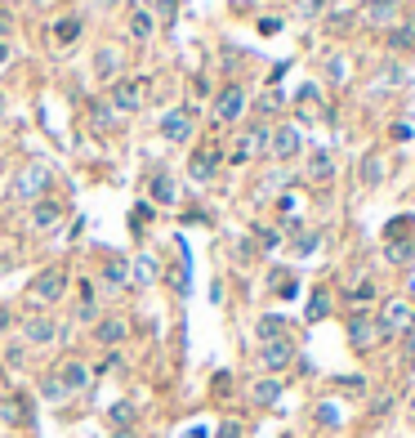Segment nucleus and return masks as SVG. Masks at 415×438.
I'll use <instances>...</instances> for the list:
<instances>
[{
	"label": "nucleus",
	"mask_w": 415,
	"mask_h": 438,
	"mask_svg": "<svg viewBox=\"0 0 415 438\" xmlns=\"http://www.w3.org/2000/svg\"><path fill=\"white\" fill-rule=\"evenodd\" d=\"M241 112H246V90H241V85H224L219 99H215V121L219 126H233Z\"/></svg>",
	"instance_id": "obj_5"
},
{
	"label": "nucleus",
	"mask_w": 415,
	"mask_h": 438,
	"mask_svg": "<svg viewBox=\"0 0 415 438\" xmlns=\"http://www.w3.org/2000/svg\"><path fill=\"white\" fill-rule=\"evenodd\" d=\"M348 340L358 349H371V345H380V326H375L371 313H353V322H348Z\"/></svg>",
	"instance_id": "obj_12"
},
{
	"label": "nucleus",
	"mask_w": 415,
	"mask_h": 438,
	"mask_svg": "<svg viewBox=\"0 0 415 438\" xmlns=\"http://www.w3.org/2000/svg\"><path fill=\"white\" fill-rule=\"evenodd\" d=\"M259 246H264V251L277 246V233H273V228H259Z\"/></svg>",
	"instance_id": "obj_38"
},
{
	"label": "nucleus",
	"mask_w": 415,
	"mask_h": 438,
	"mask_svg": "<svg viewBox=\"0 0 415 438\" xmlns=\"http://www.w3.org/2000/svg\"><path fill=\"white\" fill-rule=\"evenodd\" d=\"M353 300H375V282H358V286H353Z\"/></svg>",
	"instance_id": "obj_36"
},
{
	"label": "nucleus",
	"mask_w": 415,
	"mask_h": 438,
	"mask_svg": "<svg viewBox=\"0 0 415 438\" xmlns=\"http://www.w3.org/2000/svg\"><path fill=\"white\" fill-rule=\"evenodd\" d=\"M375 326H380V340H388V336H411L415 331V309L407 300H388L384 309H380V318H375Z\"/></svg>",
	"instance_id": "obj_1"
},
{
	"label": "nucleus",
	"mask_w": 415,
	"mask_h": 438,
	"mask_svg": "<svg viewBox=\"0 0 415 438\" xmlns=\"http://www.w3.org/2000/svg\"><path fill=\"white\" fill-rule=\"evenodd\" d=\"M54 376H58V380H63L67 398H72V394H85V389H90V380H94V371L85 367L81 358H67V362H63V367H58Z\"/></svg>",
	"instance_id": "obj_10"
},
{
	"label": "nucleus",
	"mask_w": 415,
	"mask_h": 438,
	"mask_svg": "<svg viewBox=\"0 0 415 438\" xmlns=\"http://www.w3.org/2000/svg\"><path fill=\"white\" fill-rule=\"evenodd\" d=\"M397 14H402V0H362V18L371 27H397Z\"/></svg>",
	"instance_id": "obj_7"
},
{
	"label": "nucleus",
	"mask_w": 415,
	"mask_h": 438,
	"mask_svg": "<svg viewBox=\"0 0 415 438\" xmlns=\"http://www.w3.org/2000/svg\"><path fill=\"white\" fill-rule=\"evenodd\" d=\"M148 197H152L156 206H175V201H179V192H175V179H170L165 170H156V175H152V184H148Z\"/></svg>",
	"instance_id": "obj_17"
},
{
	"label": "nucleus",
	"mask_w": 415,
	"mask_h": 438,
	"mask_svg": "<svg viewBox=\"0 0 415 438\" xmlns=\"http://www.w3.org/2000/svg\"><path fill=\"white\" fill-rule=\"evenodd\" d=\"M134 277H139V282H152V260H139V264H134Z\"/></svg>",
	"instance_id": "obj_37"
},
{
	"label": "nucleus",
	"mask_w": 415,
	"mask_h": 438,
	"mask_svg": "<svg viewBox=\"0 0 415 438\" xmlns=\"http://www.w3.org/2000/svg\"><path fill=\"white\" fill-rule=\"evenodd\" d=\"M219 438H237V425H224V430H219Z\"/></svg>",
	"instance_id": "obj_43"
},
{
	"label": "nucleus",
	"mask_w": 415,
	"mask_h": 438,
	"mask_svg": "<svg viewBox=\"0 0 415 438\" xmlns=\"http://www.w3.org/2000/svg\"><path fill=\"white\" fill-rule=\"evenodd\" d=\"M152 32H156L152 9H148V5H134V14H130V36H134V41H148Z\"/></svg>",
	"instance_id": "obj_18"
},
{
	"label": "nucleus",
	"mask_w": 415,
	"mask_h": 438,
	"mask_svg": "<svg viewBox=\"0 0 415 438\" xmlns=\"http://www.w3.org/2000/svg\"><path fill=\"white\" fill-rule=\"evenodd\" d=\"M384 260H388V264H411V260H415V241H411V237H388Z\"/></svg>",
	"instance_id": "obj_22"
},
{
	"label": "nucleus",
	"mask_w": 415,
	"mask_h": 438,
	"mask_svg": "<svg viewBox=\"0 0 415 438\" xmlns=\"http://www.w3.org/2000/svg\"><path fill=\"white\" fill-rule=\"evenodd\" d=\"M139 5H152V0H139Z\"/></svg>",
	"instance_id": "obj_49"
},
{
	"label": "nucleus",
	"mask_w": 415,
	"mask_h": 438,
	"mask_svg": "<svg viewBox=\"0 0 415 438\" xmlns=\"http://www.w3.org/2000/svg\"><path fill=\"white\" fill-rule=\"evenodd\" d=\"M277 296H282V300H295L299 296V282H295V277H277Z\"/></svg>",
	"instance_id": "obj_31"
},
{
	"label": "nucleus",
	"mask_w": 415,
	"mask_h": 438,
	"mask_svg": "<svg viewBox=\"0 0 415 438\" xmlns=\"http://www.w3.org/2000/svg\"><path fill=\"white\" fill-rule=\"evenodd\" d=\"M58 224H63V206L50 201V197H36V206H32V228H36V233H50V228H58Z\"/></svg>",
	"instance_id": "obj_11"
},
{
	"label": "nucleus",
	"mask_w": 415,
	"mask_h": 438,
	"mask_svg": "<svg viewBox=\"0 0 415 438\" xmlns=\"http://www.w3.org/2000/svg\"><path fill=\"white\" fill-rule=\"evenodd\" d=\"M125 277H130V264L121 260V255H107V264H103V282H107V286H125Z\"/></svg>",
	"instance_id": "obj_23"
},
{
	"label": "nucleus",
	"mask_w": 415,
	"mask_h": 438,
	"mask_svg": "<svg viewBox=\"0 0 415 438\" xmlns=\"http://www.w3.org/2000/svg\"><path fill=\"white\" fill-rule=\"evenodd\" d=\"M54 36H58V41H63V45H72V41H76V36H81V18H76V14L58 18V22H54Z\"/></svg>",
	"instance_id": "obj_27"
},
{
	"label": "nucleus",
	"mask_w": 415,
	"mask_h": 438,
	"mask_svg": "<svg viewBox=\"0 0 415 438\" xmlns=\"http://www.w3.org/2000/svg\"><path fill=\"white\" fill-rule=\"evenodd\" d=\"M254 336H259L264 345H268V340H282V336H290V322L282 318V313H268V318H259V326H254Z\"/></svg>",
	"instance_id": "obj_19"
},
{
	"label": "nucleus",
	"mask_w": 415,
	"mask_h": 438,
	"mask_svg": "<svg viewBox=\"0 0 415 438\" xmlns=\"http://www.w3.org/2000/svg\"><path fill=\"white\" fill-rule=\"evenodd\" d=\"M45 188V170L41 166H27L18 175V184H14V197H32V192H41Z\"/></svg>",
	"instance_id": "obj_21"
},
{
	"label": "nucleus",
	"mask_w": 415,
	"mask_h": 438,
	"mask_svg": "<svg viewBox=\"0 0 415 438\" xmlns=\"http://www.w3.org/2000/svg\"><path fill=\"white\" fill-rule=\"evenodd\" d=\"M268 139H273V130H268V126H250V130H246V139H241V143H237V152H233V161L241 166V161H246V157H254V152H264V148H268Z\"/></svg>",
	"instance_id": "obj_14"
},
{
	"label": "nucleus",
	"mask_w": 415,
	"mask_h": 438,
	"mask_svg": "<svg viewBox=\"0 0 415 438\" xmlns=\"http://www.w3.org/2000/svg\"><path fill=\"white\" fill-rule=\"evenodd\" d=\"M322 5H326V0H299V9H304V14H317Z\"/></svg>",
	"instance_id": "obj_41"
},
{
	"label": "nucleus",
	"mask_w": 415,
	"mask_h": 438,
	"mask_svg": "<svg viewBox=\"0 0 415 438\" xmlns=\"http://www.w3.org/2000/svg\"><path fill=\"white\" fill-rule=\"evenodd\" d=\"M94 72H99V77H116V72H121V54L103 45V50L94 54Z\"/></svg>",
	"instance_id": "obj_26"
},
{
	"label": "nucleus",
	"mask_w": 415,
	"mask_h": 438,
	"mask_svg": "<svg viewBox=\"0 0 415 438\" xmlns=\"http://www.w3.org/2000/svg\"><path fill=\"white\" fill-rule=\"evenodd\" d=\"M9 5H27V0H9Z\"/></svg>",
	"instance_id": "obj_47"
},
{
	"label": "nucleus",
	"mask_w": 415,
	"mask_h": 438,
	"mask_svg": "<svg viewBox=\"0 0 415 438\" xmlns=\"http://www.w3.org/2000/svg\"><path fill=\"white\" fill-rule=\"evenodd\" d=\"M0 112H5V99H0Z\"/></svg>",
	"instance_id": "obj_48"
},
{
	"label": "nucleus",
	"mask_w": 415,
	"mask_h": 438,
	"mask_svg": "<svg viewBox=\"0 0 415 438\" xmlns=\"http://www.w3.org/2000/svg\"><path fill=\"white\" fill-rule=\"evenodd\" d=\"M0 416H5L9 425H22V411H18V403H14V398H9V403L0 407Z\"/></svg>",
	"instance_id": "obj_35"
},
{
	"label": "nucleus",
	"mask_w": 415,
	"mask_h": 438,
	"mask_svg": "<svg viewBox=\"0 0 415 438\" xmlns=\"http://www.w3.org/2000/svg\"><path fill=\"white\" fill-rule=\"evenodd\" d=\"M161 139H170V143H188L192 139V112L188 107H170V112L161 117Z\"/></svg>",
	"instance_id": "obj_8"
},
{
	"label": "nucleus",
	"mask_w": 415,
	"mask_h": 438,
	"mask_svg": "<svg viewBox=\"0 0 415 438\" xmlns=\"http://www.w3.org/2000/svg\"><path fill=\"white\" fill-rule=\"evenodd\" d=\"M148 99V81H112V112H143Z\"/></svg>",
	"instance_id": "obj_3"
},
{
	"label": "nucleus",
	"mask_w": 415,
	"mask_h": 438,
	"mask_svg": "<svg viewBox=\"0 0 415 438\" xmlns=\"http://www.w3.org/2000/svg\"><path fill=\"white\" fill-rule=\"evenodd\" d=\"M295 112H299V117H322V112H326V107L317 103V85H304V94L295 99Z\"/></svg>",
	"instance_id": "obj_25"
},
{
	"label": "nucleus",
	"mask_w": 415,
	"mask_h": 438,
	"mask_svg": "<svg viewBox=\"0 0 415 438\" xmlns=\"http://www.w3.org/2000/svg\"><path fill=\"white\" fill-rule=\"evenodd\" d=\"M9 27H14V18H9L5 9H0V41H5V36H9Z\"/></svg>",
	"instance_id": "obj_40"
},
{
	"label": "nucleus",
	"mask_w": 415,
	"mask_h": 438,
	"mask_svg": "<svg viewBox=\"0 0 415 438\" xmlns=\"http://www.w3.org/2000/svg\"><path fill=\"white\" fill-rule=\"evenodd\" d=\"M22 340H27L32 349L54 345V340H58V322H54V318H45V313H36V318L22 322Z\"/></svg>",
	"instance_id": "obj_9"
},
{
	"label": "nucleus",
	"mask_w": 415,
	"mask_h": 438,
	"mask_svg": "<svg viewBox=\"0 0 415 438\" xmlns=\"http://www.w3.org/2000/svg\"><path fill=\"white\" fill-rule=\"evenodd\" d=\"M380 179H384V157L380 152H366L362 161H358V184L362 188H375Z\"/></svg>",
	"instance_id": "obj_16"
},
{
	"label": "nucleus",
	"mask_w": 415,
	"mask_h": 438,
	"mask_svg": "<svg viewBox=\"0 0 415 438\" xmlns=\"http://www.w3.org/2000/svg\"><path fill=\"white\" fill-rule=\"evenodd\" d=\"M215 170H219V157L215 152H197V157H192V166H188V175L197 179V184H210Z\"/></svg>",
	"instance_id": "obj_20"
},
{
	"label": "nucleus",
	"mask_w": 415,
	"mask_h": 438,
	"mask_svg": "<svg viewBox=\"0 0 415 438\" xmlns=\"http://www.w3.org/2000/svg\"><path fill=\"white\" fill-rule=\"evenodd\" d=\"M63 291H67V273H63V269L54 264V269H41V273L32 277V286H27V300H32V304H41V309H45V304H58V300H63Z\"/></svg>",
	"instance_id": "obj_2"
},
{
	"label": "nucleus",
	"mask_w": 415,
	"mask_h": 438,
	"mask_svg": "<svg viewBox=\"0 0 415 438\" xmlns=\"http://www.w3.org/2000/svg\"><path fill=\"white\" fill-rule=\"evenodd\" d=\"M308 175H313V179H335V157L326 152V148H317L313 161H308Z\"/></svg>",
	"instance_id": "obj_24"
},
{
	"label": "nucleus",
	"mask_w": 415,
	"mask_h": 438,
	"mask_svg": "<svg viewBox=\"0 0 415 438\" xmlns=\"http://www.w3.org/2000/svg\"><path fill=\"white\" fill-rule=\"evenodd\" d=\"M259 362H264V371H286L290 362H295V340L282 336V340H268V345H259Z\"/></svg>",
	"instance_id": "obj_6"
},
{
	"label": "nucleus",
	"mask_w": 415,
	"mask_h": 438,
	"mask_svg": "<svg viewBox=\"0 0 415 438\" xmlns=\"http://www.w3.org/2000/svg\"><path fill=\"white\" fill-rule=\"evenodd\" d=\"M326 77H331V81H339V77H344V58H331V67H326Z\"/></svg>",
	"instance_id": "obj_39"
},
{
	"label": "nucleus",
	"mask_w": 415,
	"mask_h": 438,
	"mask_svg": "<svg viewBox=\"0 0 415 438\" xmlns=\"http://www.w3.org/2000/svg\"><path fill=\"white\" fill-rule=\"evenodd\" d=\"M107 420H112L116 430H130V425H134V407L130 403H112V407H107Z\"/></svg>",
	"instance_id": "obj_28"
},
{
	"label": "nucleus",
	"mask_w": 415,
	"mask_h": 438,
	"mask_svg": "<svg viewBox=\"0 0 415 438\" xmlns=\"http://www.w3.org/2000/svg\"><path fill=\"white\" fill-rule=\"evenodd\" d=\"M9 63V41H0V67Z\"/></svg>",
	"instance_id": "obj_42"
},
{
	"label": "nucleus",
	"mask_w": 415,
	"mask_h": 438,
	"mask_svg": "<svg viewBox=\"0 0 415 438\" xmlns=\"http://www.w3.org/2000/svg\"><path fill=\"white\" fill-rule=\"evenodd\" d=\"M304 148L299 139V126H290V121H282V126H273V139H268V152H273V161H295Z\"/></svg>",
	"instance_id": "obj_4"
},
{
	"label": "nucleus",
	"mask_w": 415,
	"mask_h": 438,
	"mask_svg": "<svg viewBox=\"0 0 415 438\" xmlns=\"http://www.w3.org/2000/svg\"><path fill=\"white\" fill-rule=\"evenodd\" d=\"M290 251H295V255H308V251H317V233H304V237H299Z\"/></svg>",
	"instance_id": "obj_34"
},
{
	"label": "nucleus",
	"mask_w": 415,
	"mask_h": 438,
	"mask_svg": "<svg viewBox=\"0 0 415 438\" xmlns=\"http://www.w3.org/2000/svg\"><path fill=\"white\" fill-rule=\"evenodd\" d=\"M107 438H134V430H112Z\"/></svg>",
	"instance_id": "obj_44"
},
{
	"label": "nucleus",
	"mask_w": 415,
	"mask_h": 438,
	"mask_svg": "<svg viewBox=\"0 0 415 438\" xmlns=\"http://www.w3.org/2000/svg\"><path fill=\"white\" fill-rule=\"evenodd\" d=\"M402 367H415V331L402 336Z\"/></svg>",
	"instance_id": "obj_32"
},
{
	"label": "nucleus",
	"mask_w": 415,
	"mask_h": 438,
	"mask_svg": "<svg viewBox=\"0 0 415 438\" xmlns=\"http://www.w3.org/2000/svg\"><path fill=\"white\" fill-rule=\"evenodd\" d=\"M282 394H286L282 376H259V380L250 385V403H254V407H273V403H277Z\"/></svg>",
	"instance_id": "obj_13"
},
{
	"label": "nucleus",
	"mask_w": 415,
	"mask_h": 438,
	"mask_svg": "<svg viewBox=\"0 0 415 438\" xmlns=\"http://www.w3.org/2000/svg\"><path fill=\"white\" fill-rule=\"evenodd\" d=\"M112 107H103V103H94V126H99V130H107V126H112Z\"/></svg>",
	"instance_id": "obj_33"
},
{
	"label": "nucleus",
	"mask_w": 415,
	"mask_h": 438,
	"mask_svg": "<svg viewBox=\"0 0 415 438\" xmlns=\"http://www.w3.org/2000/svg\"><path fill=\"white\" fill-rule=\"evenodd\" d=\"M326 313H331V296H326V291H313V300H308V322L326 318Z\"/></svg>",
	"instance_id": "obj_30"
},
{
	"label": "nucleus",
	"mask_w": 415,
	"mask_h": 438,
	"mask_svg": "<svg viewBox=\"0 0 415 438\" xmlns=\"http://www.w3.org/2000/svg\"><path fill=\"white\" fill-rule=\"evenodd\" d=\"M407 407H411V416H415V394H411V403H407Z\"/></svg>",
	"instance_id": "obj_46"
},
{
	"label": "nucleus",
	"mask_w": 415,
	"mask_h": 438,
	"mask_svg": "<svg viewBox=\"0 0 415 438\" xmlns=\"http://www.w3.org/2000/svg\"><path fill=\"white\" fill-rule=\"evenodd\" d=\"M125 336H130L125 318H99V322H94V340H99L103 349H116V345H121Z\"/></svg>",
	"instance_id": "obj_15"
},
{
	"label": "nucleus",
	"mask_w": 415,
	"mask_h": 438,
	"mask_svg": "<svg viewBox=\"0 0 415 438\" xmlns=\"http://www.w3.org/2000/svg\"><path fill=\"white\" fill-rule=\"evenodd\" d=\"M41 394L50 398V403H63V398H67V389H63V380H58V376L50 371V376H41Z\"/></svg>",
	"instance_id": "obj_29"
},
{
	"label": "nucleus",
	"mask_w": 415,
	"mask_h": 438,
	"mask_svg": "<svg viewBox=\"0 0 415 438\" xmlns=\"http://www.w3.org/2000/svg\"><path fill=\"white\" fill-rule=\"evenodd\" d=\"M5 326H9V313H5V309H0V331H5Z\"/></svg>",
	"instance_id": "obj_45"
}]
</instances>
